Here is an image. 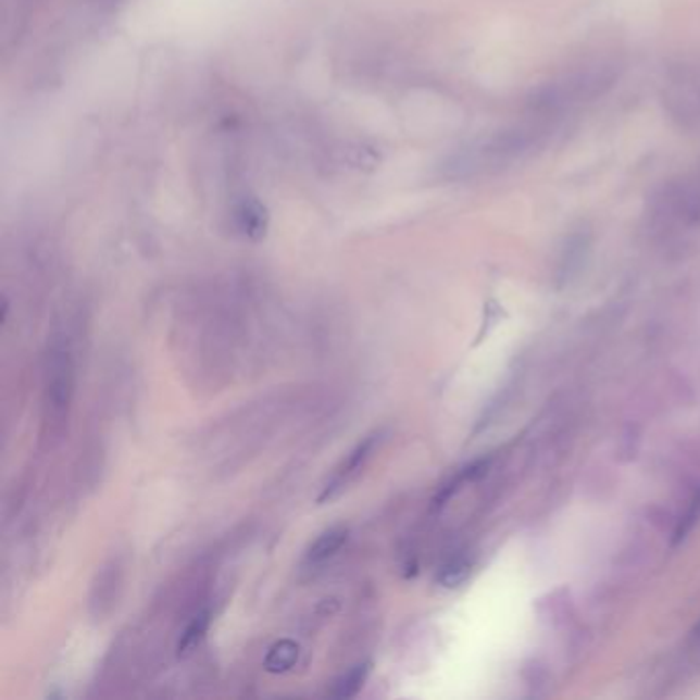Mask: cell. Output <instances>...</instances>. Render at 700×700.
I'll list each match as a JSON object with an SVG mask.
<instances>
[{"label": "cell", "instance_id": "6da1fadb", "mask_svg": "<svg viewBox=\"0 0 700 700\" xmlns=\"http://www.w3.org/2000/svg\"><path fill=\"white\" fill-rule=\"evenodd\" d=\"M380 443V434L374 432L366 436L362 442L355 443V448L351 450L350 454L343 459V462L337 466V471L333 473L332 479L327 480L323 493L318 496V503L332 501L337 498L343 489H348L351 480L358 479V475L362 473V468L366 466V462L372 459L374 450Z\"/></svg>", "mask_w": 700, "mask_h": 700}, {"label": "cell", "instance_id": "7a4b0ae2", "mask_svg": "<svg viewBox=\"0 0 700 700\" xmlns=\"http://www.w3.org/2000/svg\"><path fill=\"white\" fill-rule=\"evenodd\" d=\"M52 372H50V383H48V403L52 407L54 415H62L64 409L71 403V364H68V353L58 351L54 353L52 362Z\"/></svg>", "mask_w": 700, "mask_h": 700}, {"label": "cell", "instance_id": "3957f363", "mask_svg": "<svg viewBox=\"0 0 700 700\" xmlns=\"http://www.w3.org/2000/svg\"><path fill=\"white\" fill-rule=\"evenodd\" d=\"M348 538H350V530L346 526H335V528L325 530L323 535L314 540L313 547L307 551L304 563L309 567L325 565L327 561H332L333 557L346 547Z\"/></svg>", "mask_w": 700, "mask_h": 700}, {"label": "cell", "instance_id": "277c9868", "mask_svg": "<svg viewBox=\"0 0 700 700\" xmlns=\"http://www.w3.org/2000/svg\"><path fill=\"white\" fill-rule=\"evenodd\" d=\"M235 221H237V228L247 239L259 240L261 237H265L267 212L255 200L239 203V208L235 212Z\"/></svg>", "mask_w": 700, "mask_h": 700}, {"label": "cell", "instance_id": "5b68a950", "mask_svg": "<svg viewBox=\"0 0 700 700\" xmlns=\"http://www.w3.org/2000/svg\"><path fill=\"white\" fill-rule=\"evenodd\" d=\"M298 655H300L298 643L292 639H282V641H277V643L270 647V651L265 653L263 667L270 674H284V672L295 667L296 662H298Z\"/></svg>", "mask_w": 700, "mask_h": 700}, {"label": "cell", "instance_id": "8992f818", "mask_svg": "<svg viewBox=\"0 0 700 700\" xmlns=\"http://www.w3.org/2000/svg\"><path fill=\"white\" fill-rule=\"evenodd\" d=\"M210 623H212V616L210 612H200L198 616L191 618V623L185 627L184 633H182V639L177 643V653L179 655H189L196 647L200 646L210 628Z\"/></svg>", "mask_w": 700, "mask_h": 700}, {"label": "cell", "instance_id": "52a82bcc", "mask_svg": "<svg viewBox=\"0 0 700 700\" xmlns=\"http://www.w3.org/2000/svg\"><path fill=\"white\" fill-rule=\"evenodd\" d=\"M368 672V664L351 667L350 672H346L339 680H335L332 688V697H335V699H351V697H355L362 690L364 683H366Z\"/></svg>", "mask_w": 700, "mask_h": 700}, {"label": "cell", "instance_id": "ba28073f", "mask_svg": "<svg viewBox=\"0 0 700 700\" xmlns=\"http://www.w3.org/2000/svg\"><path fill=\"white\" fill-rule=\"evenodd\" d=\"M468 572H471V563L464 557H457L443 565L442 572L438 575V582L446 588H457L466 579Z\"/></svg>", "mask_w": 700, "mask_h": 700}]
</instances>
